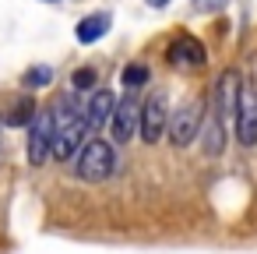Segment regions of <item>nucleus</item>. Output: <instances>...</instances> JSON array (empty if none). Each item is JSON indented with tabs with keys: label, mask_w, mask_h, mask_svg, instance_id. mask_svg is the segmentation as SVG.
Here are the masks:
<instances>
[{
	"label": "nucleus",
	"mask_w": 257,
	"mask_h": 254,
	"mask_svg": "<svg viewBox=\"0 0 257 254\" xmlns=\"http://www.w3.org/2000/svg\"><path fill=\"white\" fill-rule=\"evenodd\" d=\"M71 81H74V89H81V92H85V89H92V85H95V71H92V67H78Z\"/></svg>",
	"instance_id": "nucleus-17"
},
{
	"label": "nucleus",
	"mask_w": 257,
	"mask_h": 254,
	"mask_svg": "<svg viewBox=\"0 0 257 254\" xmlns=\"http://www.w3.org/2000/svg\"><path fill=\"white\" fill-rule=\"evenodd\" d=\"M113 170H116V155H113L109 141L88 138V141L78 148V159H74V177H78V180L99 184V180L113 177Z\"/></svg>",
	"instance_id": "nucleus-1"
},
{
	"label": "nucleus",
	"mask_w": 257,
	"mask_h": 254,
	"mask_svg": "<svg viewBox=\"0 0 257 254\" xmlns=\"http://www.w3.org/2000/svg\"><path fill=\"white\" fill-rule=\"evenodd\" d=\"M204 152H208V155H218V152H222V120H215V124L208 127V141H204Z\"/></svg>",
	"instance_id": "nucleus-15"
},
{
	"label": "nucleus",
	"mask_w": 257,
	"mask_h": 254,
	"mask_svg": "<svg viewBox=\"0 0 257 254\" xmlns=\"http://www.w3.org/2000/svg\"><path fill=\"white\" fill-rule=\"evenodd\" d=\"M109 25H113L109 15H88V18H81L78 22V43H99Z\"/></svg>",
	"instance_id": "nucleus-11"
},
{
	"label": "nucleus",
	"mask_w": 257,
	"mask_h": 254,
	"mask_svg": "<svg viewBox=\"0 0 257 254\" xmlns=\"http://www.w3.org/2000/svg\"><path fill=\"white\" fill-rule=\"evenodd\" d=\"M236 138L239 145H257V92L250 85H243L239 103H236Z\"/></svg>",
	"instance_id": "nucleus-7"
},
{
	"label": "nucleus",
	"mask_w": 257,
	"mask_h": 254,
	"mask_svg": "<svg viewBox=\"0 0 257 254\" xmlns=\"http://www.w3.org/2000/svg\"><path fill=\"white\" fill-rule=\"evenodd\" d=\"M113 110H116V99H113V92H109V89L92 92L88 110H85V124H88V131L106 127V124H109V117H113Z\"/></svg>",
	"instance_id": "nucleus-10"
},
{
	"label": "nucleus",
	"mask_w": 257,
	"mask_h": 254,
	"mask_svg": "<svg viewBox=\"0 0 257 254\" xmlns=\"http://www.w3.org/2000/svg\"><path fill=\"white\" fill-rule=\"evenodd\" d=\"M229 0H194V11L197 15H215V11H225Z\"/></svg>",
	"instance_id": "nucleus-16"
},
{
	"label": "nucleus",
	"mask_w": 257,
	"mask_h": 254,
	"mask_svg": "<svg viewBox=\"0 0 257 254\" xmlns=\"http://www.w3.org/2000/svg\"><path fill=\"white\" fill-rule=\"evenodd\" d=\"M88 124H85V117H71V120H64V124H57V138H53V159H60V162H67V159H74L78 155V148L88 141Z\"/></svg>",
	"instance_id": "nucleus-4"
},
{
	"label": "nucleus",
	"mask_w": 257,
	"mask_h": 254,
	"mask_svg": "<svg viewBox=\"0 0 257 254\" xmlns=\"http://www.w3.org/2000/svg\"><path fill=\"white\" fill-rule=\"evenodd\" d=\"M166 124H169V110H166V96H162V92H152V96H148V103H141V120H138V131H141V141H148V145H155V141L162 138V131H166Z\"/></svg>",
	"instance_id": "nucleus-6"
},
{
	"label": "nucleus",
	"mask_w": 257,
	"mask_h": 254,
	"mask_svg": "<svg viewBox=\"0 0 257 254\" xmlns=\"http://www.w3.org/2000/svg\"><path fill=\"white\" fill-rule=\"evenodd\" d=\"M204 60H208V53H204V46H201L194 36L173 39V46H169V64H173V67L197 71V67H204Z\"/></svg>",
	"instance_id": "nucleus-9"
},
{
	"label": "nucleus",
	"mask_w": 257,
	"mask_h": 254,
	"mask_svg": "<svg viewBox=\"0 0 257 254\" xmlns=\"http://www.w3.org/2000/svg\"><path fill=\"white\" fill-rule=\"evenodd\" d=\"M148 4H152V8H166V4H169V0H148Z\"/></svg>",
	"instance_id": "nucleus-18"
},
{
	"label": "nucleus",
	"mask_w": 257,
	"mask_h": 254,
	"mask_svg": "<svg viewBox=\"0 0 257 254\" xmlns=\"http://www.w3.org/2000/svg\"><path fill=\"white\" fill-rule=\"evenodd\" d=\"M53 138H57V117L53 113H36L32 124H29V145H25V155H29L32 166H43L53 155Z\"/></svg>",
	"instance_id": "nucleus-3"
},
{
	"label": "nucleus",
	"mask_w": 257,
	"mask_h": 254,
	"mask_svg": "<svg viewBox=\"0 0 257 254\" xmlns=\"http://www.w3.org/2000/svg\"><path fill=\"white\" fill-rule=\"evenodd\" d=\"M148 81V67L145 64H131L127 71H123V85L127 89H138V85H145Z\"/></svg>",
	"instance_id": "nucleus-14"
},
{
	"label": "nucleus",
	"mask_w": 257,
	"mask_h": 254,
	"mask_svg": "<svg viewBox=\"0 0 257 254\" xmlns=\"http://www.w3.org/2000/svg\"><path fill=\"white\" fill-rule=\"evenodd\" d=\"M201 120H204V103L201 99H190V103H183L173 117H169V141L176 145V148H187L190 141H197V134H201Z\"/></svg>",
	"instance_id": "nucleus-2"
},
{
	"label": "nucleus",
	"mask_w": 257,
	"mask_h": 254,
	"mask_svg": "<svg viewBox=\"0 0 257 254\" xmlns=\"http://www.w3.org/2000/svg\"><path fill=\"white\" fill-rule=\"evenodd\" d=\"M239 92H243V81H239V71L225 67L215 81V99H218V120L225 117H236V103H239Z\"/></svg>",
	"instance_id": "nucleus-8"
},
{
	"label": "nucleus",
	"mask_w": 257,
	"mask_h": 254,
	"mask_svg": "<svg viewBox=\"0 0 257 254\" xmlns=\"http://www.w3.org/2000/svg\"><path fill=\"white\" fill-rule=\"evenodd\" d=\"M138 120H141V99H138L134 89H131L123 99H116V110H113V117H109L113 141H116V145L131 141V134L138 131Z\"/></svg>",
	"instance_id": "nucleus-5"
},
{
	"label": "nucleus",
	"mask_w": 257,
	"mask_h": 254,
	"mask_svg": "<svg viewBox=\"0 0 257 254\" xmlns=\"http://www.w3.org/2000/svg\"><path fill=\"white\" fill-rule=\"evenodd\" d=\"M22 81H25V89H43V85L53 81V71H50V67H29Z\"/></svg>",
	"instance_id": "nucleus-13"
},
{
	"label": "nucleus",
	"mask_w": 257,
	"mask_h": 254,
	"mask_svg": "<svg viewBox=\"0 0 257 254\" xmlns=\"http://www.w3.org/2000/svg\"><path fill=\"white\" fill-rule=\"evenodd\" d=\"M32 117H36V103H32V99H22V103L11 106L8 124H11V127H25V124H32Z\"/></svg>",
	"instance_id": "nucleus-12"
}]
</instances>
